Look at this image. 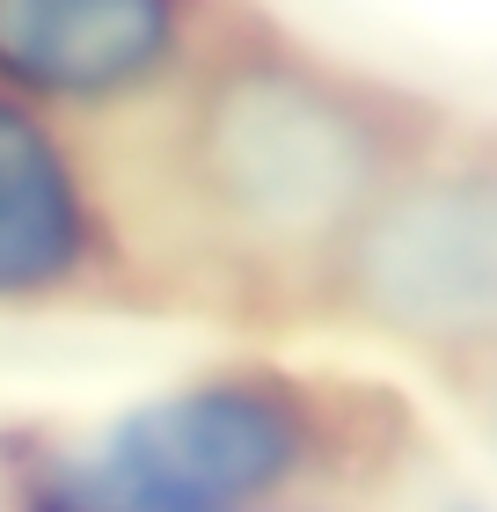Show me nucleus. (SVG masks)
Instances as JSON below:
<instances>
[{
	"mask_svg": "<svg viewBox=\"0 0 497 512\" xmlns=\"http://www.w3.org/2000/svg\"><path fill=\"white\" fill-rule=\"evenodd\" d=\"M191 176L227 235L264 256L344 249L395 183L388 125L344 81L249 59L212 81L191 125Z\"/></svg>",
	"mask_w": 497,
	"mask_h": 512,
	"instance_id": "obj_1",
	"label": "nucleus"
},
{
	"mask_svg": "<svg viewBox=\"0 0 497 512\" xmlns=\"http://www.w3.org/2000/svg\"><path fill=\"white\" fill-rule=\"evenodd\" d=\"M88 198L52 125L0 88V300L59 293L88 264Z\"/></svg>",
	"mask_w": 497,
	"mask_h": 512,
	"instance_id": "obj_5",
	"label": "nucleus"
},
{
	"mask_svg": "<svg viewBox=\"0 0 497 512\" xmlns=\"http://www.w3.org/2000/svg\"><path fill=\"white\" fill-rule=\"evenodd\" d=\"M315 417L286 381L205 374L139 395L52 454L37 512H264L300 476Z\"/></svg>",
	"mask_w": 497,
	"mask_h": 512,
	"instance_id": "obj_2",
	"label": "nucleus"
},
{
	"mask_svg": "<svg viewBox=\"0 0 497 512\" xmlns=\"http://www.w3.org/2000/svg\"><path fill=\"white\" fill-rule=\"evenodd\" d=\"M30 512H37V505H30Z\"/></svg>",
	"mask_w": 497,
	"mask_h": 512,
	"instance_id": "obj_7",
	"label": "nucleus"
},
{
	"mask_svg": "<svg viewBox=\"0 0 497 512\" xmlns=\"http://www.w3.org/2000/svg\"><path fill=\"white\" fill-rule=\"evenodd\" d=\"M439 512H497V505H483V498H454V505H439Z\"/></svg>",
	"mask_w": 497,
	"mask_h": 512,
	"instance_id": "obj_6",
	"label": "nucleus"
},
{
	"mask_svg": "<svg viewBox=\"0 0 497 512\" xmlns=\"http://www.w3.org/2000/svg\"><path fill=\"white\" fill-rule=\"evenodd\" d=\"M183 0H0V88L110 103L169 74Z\"/></svg>",
	"mask_w": 497,
	"mask_h": 512,
	"instance_id": "obj_4",
	"label": "nucleus"
},
{
	"mask_svg": "<svg viewBox=\"0 0 497 512\" xmlns=\"http://www.w3.org/2000/svg\"><path fill=\"white\" fill-rule=\"evenodd\" d=\"M344 286L410 344H497V154L395 176L344 242Z\"/></svg>",
	"mask_w": 497,
	"mask_h": 512,
	"instance_id": "obj_3",
	"label": "nucleus"
}]
</instances>
